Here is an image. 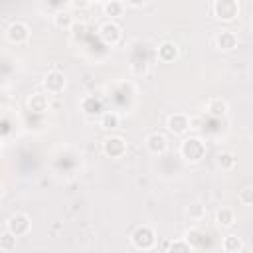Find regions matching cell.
<instances>
[{
    "mask_svg": "<svg viewBox=\"0 0 253 253\" xmlns=\"http://www.w3.org/2000/svg\"><path fill=\"white\" fill-rule=\"evenodd\" d=\"M130 243L140 251H148L156 245V233L150 225H138L130 233Z\"/></svg>",
    "mask_w": 253,
    "mask_h": 253,
    "instance_id": "7a4b0ae2",
    "label": "cell"
},
{
    "mask_svg": "<svg viewBox=\"0 0 253 253\" xmlns=\"http://www.w3.org/2000/svg\"><path fill=\"white\" fill-rule=\"evenodd\" d=\"M69 6H71V8H79V10H81V8H87V6H89V2H83V0H79V2H77V0H73V2H69Z\"/></svg>",
    "mask_w": 253,
    "mask_h": 253,
    "instance_id": "484cf974",
    "label": "cell"
},
{
    "mask_svg": "<svg viewBox=\"0 0 253 253\" xmlns=\"http://www.w3.org/2000/svg\"><path fill=\"white\" fill-rule=\"evenodd\" d=\"M221 249L225 253H239L243 249V239L237 237L235 233H227L223 237V241H221Z\"/></svg>",
    "mask_w": 253,
    "mask_h": 253,
    "instance_id": "ac0fdd59",
    "label": "cell"
},
{
    "mask_svg": "<svg viewBox=\"0 0 253 253\" xmlns=\"http://www.w3.org/2000/svg\"><path fill=\"white\" fill-rule=\"evenodd\" d=\"M186 241L192 245V247H200L202 245V231L200 229H190L188 233H186Z\"/></svg>",
    "mask_w": 253,
    "mask_h": 253,
    "instance_id": "cb8c5ba5",
    "label": "cell"
},
{
    "mask_svg": "<svg viewBox=\"0 0 253 253\" xmlns=\"http://www.w3.org/2000/svg\"><path fill=\"white\" fill-rule=\"evenodd\" d=\"M79 107H81V111L87 115V117H95V115H103L105 111H103V101L99 99V97H95V95H85L83 99H81V103H79Z\"/></svg>",
    "mask_w": 253,
    "mask_h": 253,
    "instance_id": "4fadbf2b",
    "label": "cell"
},
{
    "mask_svg": "<svg viewBox=\"0 0 253 253\" xmlns=\"http://www.w3.org/2000/svg\"><path fill=\"white\" fill-rule=\"evenodd\" d=\"M166 128L172 134H184V132H188L192 128L190 126V117L186 113H172L166 119Z\"/></svg>",
    "mask_w": 253,
    "mask_h": 253,
    "instance_id": "30bf717a",
    "label": "cell"
},
{
    "mask_svg": "<svg viewBox=\"0 0 253 253\" xmlns=\"http://www.w3.org/2000/svg\"><path fill=\"white\" fill-rule=\"evenodd\" d=\"M65 83H67L65 73L59 71V69H51V71H47L45 77H43V87H45V91H47L49 95H59V93L65 89Z\"/></svg>",
    "mask_w": 253,
    "mask_h": 253,
    "instance_id": "ba28073f",
    "label": "cell"
},
{
    "mask_svg": "<svg viewBox=\"0 0 253 253\" xmlns=\"http://www.w3.org/2000/svg\"><path fill=\"white\" fill-rule=\"evenodd\" d=\"M213 45L219 51H231L237 47V34L233 30H219L213 36Z\"/></svg>",
    "mask_w": 253,
    "mask_h": 253,
    "instance_id": "9c48e42d",
    "label": "cell"
},
{
    "mask_svg": "<svg viewBox=\"0 0 253 253\" xmlns=\"http://www.w3.org/2000/svg\"><path fill=\"white\" fill-rule=\"evenodd\" d=\"M125 10H126V4L121 2V0H107V2H103V12H105V16L119 18V16L125 14Z\"/></svg>",
    "mask_w": 253,
    "mask_h": 253,
    "instance_id": "d6986e66",
    "label": "cell"
},
{
    "mask_svg": "<svg viewBox=\"0 0 253 253\" xmlns=\"http://www.w3.org/2000/svg\"><path fill=\"white\" fill-rule=\"evenodd\" d=\"M215 221L219 227H231L235 223V211L231 208H219L215 211Z\"/></svg>",
    "mask_w": 253,
    "mask_h": 253,
    "instance_id": "ffe728a7",
    "label": "cell"
},
{
    "mask_svg": "<svg viewBox=\"0 0 253 253\" xmlns=\"http://www.w3.org/2000/svg\"><path fill=\"white\" fill-rule=\"evenodd\" d=\"M28 38H30V26L26 22H22V20H16L6 28V40L10 43L20 45V43L28 42Z\"/></svg>",
    "mask_w": 253,
    "mask_h": 253,
    "instance_id": "52a82bcc",
    "label": "cell"
},
{
    "mask_svg": "<svg viewBox=\"0 0 253 253\" xmlns=\"http://www.w3.org/2000/svg\"><path fill=\"white\" fill-rule=\"evenodd\" d=\"M6 229L10 231V233H14L16 237H24V235H28L30 233V229H32V219H30V215L28 213H12L8 219H6Z\"/></svg>",
    "mask_w": 253,
    "mask_h": 253,
    "instance_id": "277c9868",
    "label": "cell"
},
{
    "mask_svg": "<svg viewBox=\"0 0 253 253\" xmlns=\"http://www.w3.org/2000/svg\"><path fill=\"white\" fill-rule=\"evenodd\" d=\"M28 107L34 113H43V111L49 109V97L43 95V93H32L28 97Z\"/></svg>",
    "mask_w": 253,
    "mask_h": 253,
    "instance_id": "9a60e30c",
    "label": "cell"
},
{
    "mask_svg": "<svg viewBox=\"0 0 253 253\" xmlns=\"http://www.w3.org/2000/svg\"><path fill=\"white\" fill-rule=\"evenodd\" d=\"M103 154L109 158H123L126 154V140L117 134L107 136L103 140Z\"/></svg>",
    "mask_w": 253,
    "mask_h": 253,
    "instance_id": "8992f818",
    "label": "cell"
},
{
    "mask_svg": "<svg viewBox=\"0 0 253 253\" xmlns=\"http://www.w3.org/2000/svg\"><path fill=\"white\" fill-rule=\"evenodd\" d=\"M217 166L221 168V170H233L235 168V154L233 152H219L217 154Z\"/></svg>",
    "mask_w": 253,
    "mask_h": 253,
    "instance_id": "44dd1931",
    "label": "cell"
},
{
    "mask_svg": "<svg viewBox=\"0 0 253 253\" xmlns=\"http://www.w3.org/2000/svg\"><path fill=\"white\" fill-rule=\"evenodd\" d=\"M251 26H253V22H251Z\"/></svg>",
    "mask_w": 253,
    "mask_h": 253,
    "instance_id": "4316f807",
    "label": "cell"
},
{
    "mask_svg": "<svg viewBox=\"0 0 253 253\" xmlns=\"http://www.w3.org/2000/svg\"><path fill=\"white\" fill-rule=\"evenodd\" d=\"M0 249L6 251V253L12 251V249H16V235L10 233L8 229H4L2 235H0Z\"/></svg>",
    "mask_w": 253,
    "mask_h": 253,
    "instance_id": "603a6c76",
    "label": "cell"
},
{
    "mask_svg": "<svg viewBox=\"0 0 253 253\" xmlns=\"http://www.w3.org/2000/svg\"><path fill=\"white\" fill-rule=\"evenodd\" d=\"M180 156L186 162H190V164L200 162L206 156V142L200 136H188V138H184L182 144H180Z\"/></svg>",
    "mask_w": 253,
    "mask_h": 253,
    "instance_id": "6da1fadb",
    "label": "cell"
},
{
    "mask_svg": "<svg viewBox=\"0 0 253 253\" xmlns=\"http://www.w3.org/2000/svg\"><path fill=\"white\" fill-rule=\"evenodd\" d=\"M227 111H229V105H227V101L221 99V97H211V99L206 103V113H208L210 117L221 119Z\"/></svg>",
    "mask_w": 253,
    "mask_h": 253,
    "instance_id": "5bb4252c",
    "label": "cell"
},
{
    "mask_svg": "<svg viewBox=\"0 0 253 253\" xmlns=\"http://www.w3.org/2000/svg\"><path fill=\"white\" fill-rule=\"evenodd\" d=\"M239 202L243 206H253V188L251 186L239 190Z\"/></svg>",
    "mask_w": 253,
    "mask_h": 253,
    "instance_id": "d4e9b609",
    "label": "cell"
},
{
    "mask_svg": "<svg viewBox=\"0 0 253 253\" xmlns=\"http://www.w3.org/2000/svg\"><path fill=\"white\" fill-rule=\"evenodd\" d=\"M166 253H192V245L186 239H174L168 243Z\"/></svg>",
    "mask_w": 253,
    "mask_h": 253,
    "instance_id": "7402d4cb",
    "label": "cell"
},
{
    "mask_svg": "<svg viewBox=\"0 0 253 253\" xmlns=\"http://www.w3.org/2000/svg\"><path fill=\"white\" fill-rule=\"evenodd\" d=\"M210 10L217 20L231 22L239 14V2H235V0H215V2L210 4Z\"/></svg>",
    "mask_w": 253,
    "mask_h": 253,
    "instance_id": "3957f363",
    "label": "cell"
},
{
    "mask_svg": "<svg viewBox=\"0 0 253 253\" xmlns=\"http://www.w3.org/2000/svg\"><path fill=\"white\" fill-rule=\"evenodd\" d=\"M156 55H158V59H160L162 63H172V61L178 59V55H180V47H178L176 42L166 40V42H162V43L158 45Z\"/></svg>",
    "mask_w": 253,
    "mask_h": 253,
    "instance_id": "7c38bea8",
    "label": "cell"
},
{
    "mask_svg": "<svg viewBox=\"0 0 253 253\" xmlns=\"http://www.w3.org/2000/svg\"><path fill=\"white\" fill-rule=\"evenodd\" d=\"M144 144H146L148 152H152V154H164L166 148H168V138H166L162 132L154 130V132H148V134H146Z\"/></svg>",
    "mask_w": 253,
    "mask_h": 253,
    "instance_id": "8fae6325",
    "label": "cell"
},
{
    "mask_svg": "<svg viewBox=\"0 0 253 253\" xmlns=\"http://www.w3.org/2000/svg\"><path fill=\"white\" fill-rule=\"evenodd\" d=\"M73 22H75V18H73V14L69 12V10H57L55 14H53V24H55V28H59V30H69L71 26H73Z\"/></svg>",
    "mask_w": 253,
    "mask_h": 253,
    "instance_id": "e0dca14e",
    "label": "cell"
},
{
    "mask_svg": "<svg viewBox=\"0 0 253 253\" xmlns=\"http://www.w3.org/2000/svg\"><path fill=\"white\" fill-rule=\"evenodd\" d=\"M99 125L101 128L105 130H115L121 126V115L117 111H105L101 117H99Z\"/></svg>",
    "mask_w": 253,
    "mask_h": 253,
    "instance_id": "2e32d148",
    "label": "cell"
},
{
    "mask_svg": "<svg viewBox=\"0 0 253 253\" xmlns=\"http://www.w3.org/2000/svg\"><path fill=\"white\" fill-rule=\"evenodd\" d=\"M99 38L103 40V43L107 45H117L121 40H123V28L113 22V20H107L99 26Z\"/></svg>",
    "mask_w": 253,
    "mask_h": 253,
    "instance_id": "5b68a950",
    "label": "cell"
}]
</instances>
